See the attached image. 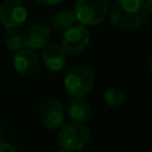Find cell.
Listing matches in <instances>:
<instances>
[{
  "mask_svg": "<svg viewBox=\"0 0 152 152\" xmlns=\"http://www.w3.org/2000/svg\"><path fill=\"white\" fill-rule=\"evenodd\" d=\"M147 13L145 0H116L110 11V20L118 28L131 31L144 24Z\"/></svg>",
  "mask_w": 152,
  "mask_h": 152,
  "instance_id": "obj_1",
  "label": "cell"
},
{
  "mask_svg": "<svg viewBox=\"0 0 152 152\" xmlns=\"http://www.w3.org/2000/svg\"><path fill=\"white\" fill-rule=\"evenodd\" d=\"M94 82L93 71L82 64L71 66L64 77L65 90L71 96H84L89 94L94 87Z\"/></svg>",
  "mask_w": 152,
  "mask_h": 152,
  "instance_id": "obj_2",
  "label": "cell"
},
{
  "mask_svg": "<svg viewBox=\"0 0 152 152\" xmlns=\"http://www.w3.org/2000/svg\"><path fill=\"white\" fill-rule=\"evenodd\" d=\"M57 140L61 147L69 151H77L83 148L89 142L90 131L81 122H70L59 129Z\"/></svg>",
  "mask_w": 152,
  "mask_h": 152,
  "instance_id": "obj_3",
  "label": "cell"
},
{
  "mask_svg": "<svg viewBox=\"0 0 152 152\" xmlns=\"http://www.w3.org/2000/svg\"><path fill=\"white\" fill-rule=\"evenodd\" d=\"M107 12L108 0H77L74 10L76 20L87 26L100 24Z\"/></svg>",
  "mask_w": 152,
  "mask_h": 152,
  "instance_id": "obj_4",
  "label": "cell"
},
{
  "mask_svg": "<svg viewBox=\"0 0 152 152\" xmlns=\"http://www.w3.org/2000/svg\"><path fill=\"white\" fill-rule=\"evenodd\" d=\"M27 19V8L20 0H6L0 6V23L7 28H17Z\"/></svg>",
  "mask_w": 152,
  "mask_h": 152,
  "instance_id": "obj_5",
  "label": "cell"
},
{
  "mask_svg": "<svg viewBox=\"0 0 152 152\" xmlns=\"http://www.w3.org/2000/svg\"><path fill=\"white\" fill-rule=\"evenodd\" d=\"M89 43V32L84 25H72L64 31L62 48L69 55H77L86 50Z\"/></svg>",
  "mask_w": 152,
  "mask_h": 152,
  "instance_id": "obj_6",
  "label": "cell"
},
{
  "mask_svg": "<svg viewBox=\"0 0 152 152\" xmlns=\"http://www.w3.org/2000/svg\"><path fill=\"white\" fill-rule=\"evenodd\" d=\"M13 66L20 76L30 78L34 77L39 72L40 61L33 52V50L24 48L23 50L15 52V56L13 58Z\"/></svg>",
  "mask_w": 152,
  "mask_h": 152,
  "instance_id": "obj_7",
  "label": "cell"
},
{
  "mask_svg": "<svg viewBox=\"0 0 152 152\" xmlns=\"http://www.w3.org/2000/svg\"><path fill=\"white\" fill-rule=\"evenodd\" d=\"M40 121L49 129L59 128L64 121V110L58 100L48 97L40 106Z\"/></svg>",
  "mask_w": 152,
  "mask_h": 152,
  "instance_id": "obj_8",
  "label": "cell"
},
{
  "mask_svg": "<svg viewBox=\"0 0 152 152\" xmlns=\"http://www.w3.org/2000/svg\"><path fill=\"white\" fill-rule=\"evenodd\" d=\"M50 34L51 31L48 26L42 24L32 25L23 33L25 46L30 50H39L45 48L50 39Z\"/></svg>",
  "mask_w": 152,
  "mask_h": 152,
  "instance_id": "obj_9",
  "label": "cell"
},
{
  "mask_svg": "<svg viewBox=\"0 0 152 152\" xmlns=\"http://www.w3.org/2000/svg\"><path fill=\"white\" fill-rule=\"evenodd\" d=\"M42 58L48 69L52 71H59L66 63V52L58 44H49L45 46Z\"/></svg>",
  "mask_w": 152,
  "mask_h": 152,
  "instance_id": "obj_10",
  "label": "cell"
},
{
  "mask_svg": "<svg viewBox=\"0 0 152 152\" xmlns=\"http://www.w3.org/2000/svg\"><path fill=\"white\" fill-rule=\"evenodd\" d=\"M68 113L74 122H84L89 119L91 108L89 102L83 96H72L69 103Z\"/></svg>",
  "mask_w": 152,
  "mask_h": 152,
  "instance_id": "obj_11",
  "label": "cell"
},
{
  "mask_svg": "<svg viewBox=\"0 0 152 152\" xmlns=\"http://www.w3.org/2000/svg\"><path fill=\"white\" fill-rule=\"evenodd\" d=\"M4 42L8 50L13 52H18L25 48L24 36L17 28H8L4 34Z\"/></svg>",
  "mask_w": 152,
  "mask_h": 152,
  "instance_id": "obj_12",
  "label": "cell"
},
{
  "mask_svg": "<svg viewBox=\"0 0 152 152\" xmlns=\"http://www.w3.org/2000/svg\"><path fill=\"white\" fill-rule=\"evenodd\" d=\"M76 21V17L72 11H61L53 14V17L51 18V25L59 31L69 28L70 26L75 25Z\"/></svg>",
  "mask_w": 152,
  "mask_h": 152,
  "instance_id": "obj_13",
  "label": "cell"
},
{
  "mask_svg": "<svg viewBox=\"0 0 152 152\" xmlns=\"http://www.w3.org/2000/svg\"><path fill=\"white\" fill-rule=\"evenodd\" d=\"M103 99L106 103L113 108H120L125 104V94L121 89L115 87H108L103 91Z\"/></svg>",
  "mask_w": 152,
  "mask_h": 152,
  "instance_id": "obj_14",
  "label": "cell"
},
{
  "mask_svg": "<svg viewBox=\"0 0 152 152\" xmlns=\"http://www.w3.org/2000/svg\"><path fill=\"white\" fill-rule=\"evenodd\" d=\"M0 152H18L15 150V147L10 144L8 141L5 140H0Z\"/></svg>",
  "mask_w": 152,
  "mask_h": 152,
  "instance_id": "obj_15",
  "label": "cell"
},
{
  "mask_svg": "<svg viewBox=\"0 0 152 152\" xmlns=\"http://www.w3.org/2000/svg\"><path fill=\"white\" fill-rule=\"evenodd\" d=\"M38 4H40V5H45V6H52V5H57V4H59L61 1H63V0H36Z\"/></svg>",
  "mask_w": 152,
  "mask_h": 152,
  "instance_id": "obj_16",
  "label": "cell"
},
{
  "mask_svg": "<svg viewBox=\"0 0 152 152\" xmlns=\"http://www.w3.org/2000/svg\"><path fill=\"white\" fill-rule=\"evenodd\" d=\"M145 5L147 8V12H150L152 14V0H145Z\"/></svg>",
  "mask_w": 152,
  "mask_h": 152,
  "instance_id": "obj_17",
  "label": "cell"
},
{
  "mask_svg": "<svg viewBox=\"0 0 152 152\" xmlns=\"http://www.w3.org/2000/svg\"><path fill=\"white\" fill-rule=\"evenodd\" d=\"M57 152H71V151H69V150H65V148H62V150H59V151H57Z\"/></svg>",
  "mask_w": 152,
  "mask_h": 152,
  "instance_id": "obj_18",
  "label": "cell"
},
{
  "mask_svg": "<svg viewBox=\"0 0 152 152\" xmlns=\"http://www.w3.org/2000/svg\"><path fill=\"white\" fill-rule=\"evenodd\" d=\"M150 71H151V74H152V59H151V62H150Z\"/></svg>",
  "mask_w": 152,
  "mask_h": 152,
  "instance_id": "obj_19",
  "label": "cell"
},
{
  "mask_svg": "<svg viewBox=\"0 0 152 152\" xmlns=\"http://www.w3.org/2000/svg\"><path fill=\"white\" fill-rule=\"evenodd\" d=\"M1 133H2V127H1V124H0V137H1Z\"/></svg>",
  "mask_w": 152,
  "mask_h": 152,
  "instance_id": "obj_20",
  "label": "cell"
}]
</instances>
